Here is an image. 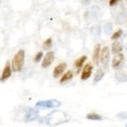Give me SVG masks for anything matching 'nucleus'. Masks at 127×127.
<instances>
[{
    "label": "nucleus",
    "instance_id": "nucleus-1",
    "mask_svg": "<svg viewBox=\"0 0 127 127\" xmlns=\"http://www.w3.org/2000/svg\"><path fill=\"white\" fill-rule=\"evenodd\" d=\"M40 121H46L48 124H61V123L68 122V119H66V113L61 112V111H55V112H51L49 116L43 118Z\"/></svg>",
    "mask_w": 127,
    "mask_h": 127
},
{
    "label": "nucleus",
    "instance_id": "nucleus-2",
    "mask_svg": "<svg viewBox=\"0 0 127 127\" xmlns=\"http://www.w3.org/2000/svg\"><path fill=\"white\" fill-rule=\"evenodd\" d=\"M25 50H19L16 55L13 57L12 59V68H13V71L15 72H18V71H20L23 64H25Z\"/></svg>",
    "mask_w": 127,
    "mask_h": 127
},
{
    "label": "nucleus",
    "instance_id": "nucleus-3",
    "mask_svg": "<svg viewBox=\"0 0 127 127\" xmlns=\"http://www.w3.org/2000/svg\"><path fill=\"white\" fill-rule=\"evenodd\" d=\"M62 106V102L58 100H48V101H39L36 103L37 108H56Z\"/></svg>",
    "mask_w": 127,
    "mask_h": 127
},
{
    "label": "nucleus",
    "instance_id": "nucleus-4",
    "mask_svg": "<svg viewBox=\"0 0 127 127\" xmlns=\"http://www.w3.org/2000/svg\"><path fill=\"white\" fill-rule=\"evenodd\" d=\"M39 119V111L34 108H29L25 114V122H33L38 121Z\"/></svg>",
    "mask_w": 127,
    "mask_h": 127
},
{
    "label": "nucleus",
    "instance_id": "nucleus-5",
    "mask_svg": "<svg viewBox=\"0 0 127 127\" xmlns=\"http://www.w3.org/2000/svg\"><path fill=\"white\" fill-rule=\"evenodd\" d=\"M101 62L103 64V66L105 68H108V64H109V58H110V50L108 47L103 48V50L101 51V55H100Z\"/></svg>",
    "mask_w": 127,
    "mask_h": 127
},
{
    "label": "nucleus",
    "instance_id": "nucleus-6",
    "mask_svg": "<svg viewBox=\"0 0 127 127\" xmlns=\"http://www.w3.org/2000/svg\"><path fill=\"white\" fill-rule=\"evenodd\" d=\"M54 61V52L53 51H50L45 55V58H43V62L41 64L42 68H48L49 66H51V64Z\"/></svg>",
    "mask_w": 127,
    "mask_h": 127
},
{
    "label": "nucleus",
    "instance_id": "nucleus-7",
    "mask_svg": "<svg viewBox=\"0 0 127 127\" xmlns=\"http://www.w3.org/2000/svg\"><path fill=\"white\" fill-rule=\"evenodd\" d=\"M92 70H93V66L91 65V64H87V65L84 67V69H83V72H82V75H81V78L83 81H86V79H88L90 77L91 73H92Z\"/></svg>",
    "mask_w": 127,
    "mask_h": 127
},
{
    "label": "nucleus",
    "instance_id": "nucleus-8",
    "mask_svg": "<svg viewBox=\"0 0 127 127\" xmlns=\"http://www.w3.org/2000/svg\"><path fill=\"white\" fill-rule=\"evenodd\" d=\"M12 75V67H11V64L7 62L6 65L4 67V69L2 71V74H1V77H0V82H4L6 81L7 78Z\"/></svg>",
    "mask_w": 127,
    "mask_h": 127
},
{
    "label": "nucleus",
    "instance_id": "nucleus-9",
    "mask_svg": "<svg viewBox=\"0 0 127 127\" xmlns=\"http://www.w3.org/2000/svg\"><path fill=\"white\" fill-rule=\"evenodd\" d=\"M66 69H67V64H65V63L59 64L58 66L55 67V69H54V71H53V77H54V78L59 77L64 72H65Z\"/></svg>",
    "mask_w": 127,
    "mask_h": 127
},
{
    "label": "nucleus",
    "instance_id": "nucleus-10",
    "mask_svg": "<svg viewBox=\"0 0 127 127\" xmlns=\"http://www.w3.org/2000/svg\"><path fill=\"white\" fill-rule=\"evenodd\" d=\"M124 61V55L122 53H118L114 55V57L112 59V67L113 68H119L121 66V64Z\"/></svg>",
    "mask_w": 127,
    "mask_h": 127
},
{
    "label": "nucleus",
    "instance_id": "nucleus-11",
    "mask_svg": "<svg viewBox=\"0 0 127 127\" xmlns=\"http://www.w3.org/2000/svg\"><path fill=\"white\" fill-rule=\"evenodd\" d=\"M100 55H101V46L97 43V45L94 47L93 55H92V59H93V63H94V64H97V63H98V59H100Z\"/></svg>",
    "mask_w": 127,
    "mask_h": 127
},
{
    "label": "nucleus",
    "instance_id": "nucleus-12",
    "mask_svg": "<svg viewBox=\"0 0 127 127\" xmlns=\"http://www.w3.org/2000/svg\"><path fill=\"white\" fill-rule=\"evenodd\" d=\"M116 20L118 23H122L125 20H127V11L119 12V13L116 15Z\"/></svg>",
    "mask_w": 127,
    "mask_h": 127
},
{
    "label": "nucleus",
    "instance_id": "nucleus-13",
    "mask_svg": "<svg viewBox=\"0 0 127 127\" xmlns=\"http://www.w3.org/2000/svg\"><path fill=\"white\" fill-rule=\"evenodd\" d=\"M111 47H112V52L114 54L121 53V51L123 50V45H122V42H120V41H114Z\"/></svg>",
    "mask_w": 127,
    "mask_h": 127
},
{
    "label": "nucleus",
    "instance_id": "nucleus-14",
    "mask_svg": "<svg viewBox=\"0 0 127 127\" xmlns=\"http://www.w3.org/2000/svg\"><path fill=\"white\" fill-rule=\"evenodd\" d=\"M104 75H105V71L103 70V69H98L96 74H95V76H94L93 84H97L100 81H102V78L104 77Z\"/></svg>",
    "mask_w": 127,
    "mask_h": 127
},
{
    "label": "nucleus",
    "instance_id": "nucleus-15",
    "mask_svg": "<svg viewBox=\"0 0 127 127\" xmlns=\"http://www.w3.org/2000/svg\"><path fill=\"white\" fill-rule=\"evenodd\" d=\"M72 77H73L72 71H67V72L63 75V77L61 79V84H64V83H66V82H68V81H71Z\"/></svg>",
    "mask_w": 127,
    "mask_h": 127
},
{
    "label": "nucleus",
    "instance_id": "nucleus-16",
    "mask_svg": "<svg viewBox=\"0 0 127 127\" xmlns=\"http://www.w3.org/2000/svg\"><path fill=\"white\" fill-rule=\"evenodd\" d=\"M90 33L92 34L94 37L100 36V34H101V27H100V26H97V25H95V26H93V27H91Z\"/></svg>",
    "mask_w": 127,
    "mask_h": 127
},
{
    "label": "nucleus",
    "instance_id": "nucleus-17",
    "mask_svg": "<svg viewBox=\"0 0 127 127\" xmlns=\"http://www.w3.org/2000/svg\"><path fill=\"white\" fill-rule=\"evenodd\" d=\"M116 78L118 82L123 83V82H127V74L124 72H118L116 74Z\"/></svg>",
    "mask_w": 127,
    "mask_h": 127
},
{
    "label": "nucleus",
    "instance_id": "nucleus-18",
    "mask_svg": "<svg viewBox=\"0 0 127 127\" xmlns=\"http://www.w3.org/2000/svg\"><path fill=\"white\" fill-rule=\"evenodd\" d=\"M88 120H91V121H100V120H103V117L100 116V114L97 113H89L87 114L86 117Z\"/></svg>",
    "mask_w": 127,
    "mask_h": 127
},
{
    "label": "nucleus",
    "instance_id": "nucleus-19",
    "mask_svg": "<svg viewBox=\"0 0 127 127\" xmlns=\"http://www.w3.org/2000/svg\"><path fill=\"white\" fill-rule=\"evenodd\" d=\"M86 61H87V57H86V56H81L78 59H76V61H75L74 65H75V67H76L77 69H79L83 65H84V63H85Z\"/></svg>",
    "mask_w": 127,
    "mask_h": 127
},
{
    "label": "nucleus",
    "instance_id": "nucleus-20",
    "mask_svg": "<svg viewBox=\"0 0 127 127\" xmlns=\"http://www.w3.org/2000/svg\"><path fill=\"white\" fill-rule=\"evenodd\" d=\"M112 23H110V22H107L106 25L104 26V33L105 35H110L111 34V32H112Z\"/></svg>",
    "mask_w": 127,
    "mask_h": 127
},
{
    "label": "nucleus",
    "instance_id": "nucleus-21",
    "mask_svg": "<svg viewBox=\"0 0 127 127\" xmlns=\"http://www.w3.org/2000/svg\"><path fill=\"white\" fill-rule=\"evenodd\" d=\"M52 45H53V42H52V38H48L47 40L43 42V45H42V48L45 50L47 49H51L52 48Z\"/></svg>",
    "mask_w": 127,
    "mask_h": 127
},
{
    "label": "nucleus",
    "instance_id": "nucleus-22",
    "mask_svg": "<svg viewBox=\"0 0 127 127\" xmlns=\"http://www.w3.org/2000/svg\"><path fill=\"white\" fill-rule=\"evenodd\" d=\"M123 34V31L122 30H118L117 32H114V33L111 35V39H113V40H117V39H119Z\"/></svg>",
    "mask_w": 127,
    "mask_h": 127
},
{
    "label": "nucleus",
    "instance_id": "nucleus-23",
    "mask_svg": "<svg viewBox=\"0 0 127 127\" xmlns=\"http://www.w3.org/2000/svg\"><path fill=\"white\" fill-rule=\"evenodd\" d=\"M92 15H93V17L94 18H97V17H101L102 16V13H101V10L98 9V7H93V10H92Z\"/></svg>",
    "mask_w": 127,
    "mask_h": 127
},
{
    "label": "nucleus",
    "instance_id": "nucleus-24",
    "mask_svg": "<svg viewBox=\"0 0 127 127\" xmlns=\"http://www.w3.org/2000/svg\"><path fill=\"white\" fill-rule=\"evenodd\" d=\"M117 117L119 119H122V120H126L127 119V111H124V112H119Z\"/></svg>",
    "mask_w": 127,
    "mask_h": 127
},
{
    "label": "nucleus",
    "instance_id": "nucleus-25",
    "mask_svg": "<svg viewBox=\"0 0 127 127\" xmlns=\"http://www.w3.org/2000/svg\"><path fill=\"white\" fill-rule=\"evenodd\" d=\"M42 55H43V53H42V52H38L36 55H35V57H34V62H35V63H38V62L42 58Z\"/></svg>",
    "mask_w": 127,
    "mask_h": 127
},
{
    "label": "nucleus",
    "instance_id": "nucleus-26",
    "mask_svg": "<svg viewBox=\"0 0 127 127\" xmlns=\"http://www.w3.org/2000/svg\"><path fill=\"white\" fill-rule=\"evenodd\" d=\"M119 1H120V0H110V1H109V4H110L111 6H113V5H116Z\"/></svg>",
    "mask_w": 127,
    "mask_h": 127
},
{
    "label": "nucleus",
    "instance_id": "nucleus-27",
    "mask_svg": "<svg viewBox=\"0 0 127 127\" xmlns=\"http://www.w3.org/2000/svg\"><path fill=\"white\" fill-rule=\"evenodd\" d=\"M81 2H82V4H84V5H88L91 2V0H81Z\"/></svg>",
    "mask_w": 127,
    "mask_h": 127
}]
</instances>
